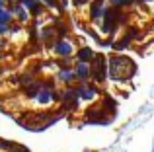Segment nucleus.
Listing matches in <instances>:
<instances>
[{"label":"nucleus","instance_id":"obj_1","mask_svg":"<svg viewBox=\"0 0 154 152\" xmlns=\"http://www.w3.org/2000/svg\"><path fill=\"white\" fill-rule=\"evenodd\" d=\"M115 10L113 8H103V33H111L113 26H115Z\"/></svg>","mask_w":154,"mask_h":152},{"label":"nucleus","instance_id":"obj_2","mask_svg":"<svg viewBox=\"0 0 154 152\" xmlns=\"http://www.w3.org/2000/svg\"><path fill=\"white\" fill-rule=\"evenodd\" d=\"M35 96H37V102L39 103H51L53 99H59V94H55V92H53L51 88H47V86L45 88H39Z\"/></svg>","mask_w":154,"mask_h":152},{"label":"nucleus","instance_id":"obj_3","mask_svg":"<svg viewBox=\"0 0 154 152\" xmlns=\"http://www.w3.org/2000/svg\"><path fill=\"white\" fill-rule=\"evenodd\" d=\"M55 53L59 57H68V55H72V45L66 41H59L55 43Z\"/></svg>","mask_w":154,"mask_h":152},{"label":"nucleus","instance_id":"obj_4","mask_svg":"<svg viewBox=\"0 0 154 152\" xmlns=\"http://www.w3.org/2000/svg\"><path fill=\"white\" fill-rule=\"evenodd\" d=\"M96 70H94V80H98V82H103L105 80V62H103V59L102 57H98L96 59Z\"/></svg>","mask_w":154,"mask_h":152},{"label":"nucleus","instance_id":"obj_5","mask_svg":"<svg viewBox=\"0 0 154 152\" xmlns=\"http://www.w3.org/2000/svg\"><path fill=\"white\" fill-rule=\"evenodd\" d=\"M22 8L31 14H39L41 10V0H22Z\"/></svg>","mask_w":154,"mask_h":152},{"label":"nucleus","instance_id":"obj_6","mask_svg":"<svg viewBox=\"0 0 154 152\" xmlns=\"http://www.w3.org/2000/svg\"><path fill=\"white\" fill-rule=\"evenodd\" d=\"M74 76L78 80H82V82H86L88 76H90V68H88L86 62H78V66H76V70H74Z\"/></svg>","mask_w":154,"mask_h":152},{"label":"nucleus","instance_id":"obj_7","mask_svg":"<svg viewBox=\"0 0 154 152\" xmlns=\"http://www.w3.org/2000/svg\"><path fill=\"white\" fill-rule=\"evenodd\" d=\"M76 94H78L82 99H92V98L96 96V88H94V86H88V84H84L82 88H78V90H76Z\"/></svg>","mask_w":154,"mask_h":152},{"label":"nucleus","instance_id":"obj_8","mask_svg":"<svg viewBox=\"0 0 154 152\" xmlns=\"http://www.w3.org/2000/svg\"><path fill=\"white\" fill-rule=\"evenodd\" d=\"M90 16H92V20H100V18L103 16V2H102V0H98V2L92 4V8H90Z\"/></svg>","mask_w":154,"mask_h":152},{"label":"nucleus","instance_id":"obj_9","mask_svg":"<svg viewBox=\"0 0 154 152\" xmlns=\"http://www.w3.org/2000/svg\"><path fill=\"white\" fill-rule=\"evenodd\" d=\"M92 59H94V51L90 47H84V49L78 51V61L80 62H90Z\"/></svg>","mask_w":154,"mask_h":152},{"label":"nucleus","instance_id":"obj_10","mask_svg":"<svg viewBox=\"0 0 154 152\" xmlns=\"http://www.w3.org/2000/svg\"><path fill=\"white\" fill-rule=\"evenodd\" d=\"M59 78L63 80V82H72V80H74L76 76H74V70H68V68H63V70H60V72H59Z\"/></svg>","mask_w":154,"mask_h":152},{"label":"nucleus","instance_id":"obj_11","mask_svg":"<svg viewBox=\"0 0 154 152\" xmlns=\"http://www.w3.org/2000/svg\"><path fill=\"white\" fill-rule=\"evenodd\" d=\"M60 99H63V102H74V103H76L78 94H76V90H68V92H64V94L60 96Z\"/></svg>","mask_w":154,"mask_h":152},{"label":"nucleus","instance_id":"obj_12","mask_svg":"<svg viewBox=\"0 0 154 152\" xmlns=\"http://www.w3.org/2000/svg\"><path fill=\"white\" fill-rule=\"evenodd\" d=\"M10 22H12V14L2 8V10H0V23H2V26H8Z\"/></svg>","mask_w":154,"mask_h":152},{"label":"nucleus","instance_id":"obj_13","mask_svg":"<svg viewBox=\"0 0 154 152\" xmlns=\"http://www.w3.org/2000/svg\"><path fill=\"white\" fill-rule=\"evenodd\" d=\"M16 16H18V20L26 22V20H27V10H23L22 6H16Z\"/></svg>","mask_w":154,"mask_h":152},{"label":"nucleus","instance_id":"obj_14","mask_svg":"<svg viewBox=\"0 0 154 152\" xmlns=\"http://www.w3.org/2000/svg\"><path fill=\"white\" fill-rule=\"evenodd\" d=\"M135 0H111L113 6H129V4H133Z\"/></svg>","mask_w":154,"mask_h":152},{"label":"nucleus","instance_id":"obj_15","mask_svg":"<svg viewBox=\"0 0 154 152\" xmlns=\"http://www.w3.org/2000/svg\"><path fill=\"white\" fill-rule=\"evenodd\" d=\"M51 35H53V29H43L41 31V37L43 39H51Z\"/></svg>","mask_w":154,"mask_h":152},{"label":"nucleus","instance_id":"obj_16","mask_svg":"<svg viewBox=\"0 0 154 152\" xmlns=\"http://www.w3.org/2000/svg\"><path fill=\"white\" fill-rule=\"evenodd\" d=\"M43 4H45V6H49V8H55L57 6V0H41Z\"/></svg>","mask_w":154,"mask_h":152},{"label":"nucleus","instance_id":"obj_17","mask_svg":"<svg viewBox=\"0 0 154 152\" xmlns=\"http://www.w3.org/2000/svg\"><path fill=\"white\" fill-rule=\"evenodd\" d=\"M6 31H8V26H2V23H0V35L6 33Z\"/></svg>","mask_w":154,"mask_h":152},{"label":"nucleus","instance_id":"obj_18","mask_svg":"<svg viewBox=\"0 0 154 152\" xmlns=\"http://www.w3.org/2000/svg\"><path fill=\"white\" fill-rule=\"evenodd\" d=\"M76 4H86V0H74Z\"/></svg>","mask_w":154,"mask_h":152},{"label":"nucleus","instance_id":"obj_19","mask_svg":"<svg viewBox=\"0 0 154 152\" xmlns=\"http://www.w3.org/2000/svg\"><path fill=\"white\" fill-rule=\"evenodd\" d=\"M2 8H4V0H0V10H2Z\"/></svg>","mask_w":154,"mask_h":152}]
</instances>
